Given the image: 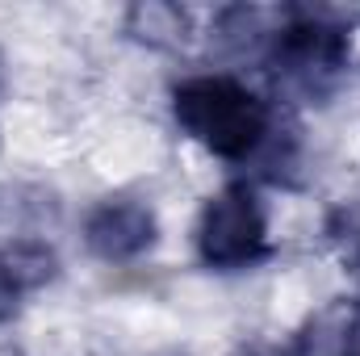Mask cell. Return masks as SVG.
<instances>
[{
    "instance_id": "1",
    "label": "cell",
    "mask_w": 360,
    "mask_h": 356,
    "mask_svg": "<svg viewBox=\"0 0 360 356\" xmlns=\"http://www.w3.org/2000/svg\"><path fill=\"white\" fill-rule=\"evenodd\" d=\"M172 117L197 147H205L210 155L226 164L260 160L276 139L269 101L252 92L243 80L222 76V72L180 80L172 89Z\"/></svg>"
},
{
    "instance_id": "2",
    "label": "cell",
    "mask_w": 360,
    "mask_h": 356,
    "mask_svg": "<svg viewBox=\"0 0 360 356\" xmlns=\"http://www.w3.org/2000/svg\"><path fill=\"white\" fill-rule=\"evenodd\" d=\"M352 59V34L323 8H289L272 34L269 63L285 89L302 92L306 101L331 96L344 80Z\"/></svg>"
},
{
    "instance_id": "3",
    "label": "cell",
    "mask_w": 360,
    "mask_h": 356,
    "mask_svg": "<svg viewBox=\"0 0 360 356\" xmlns=\"http://www.w3.org/2000/svg\"><path fill=\"white\" fill-rule=\"evenodd\" d=\"M197 260L214 272H239L269 256V214L252 184L218 189L197 214Z\"/></svg>"
},
{
    "instance_id": "4",
    "label": "cell",
    "mask_w": 360,
    "mask_h": 356,
    "mask_svg": "<svg viewBox=\"0 0 360 356\" xmlns=\"http://www.w3.org/2000/svg\"><path fill=\"white\" fill-rule=\"evenodd\" d=\"M155 239H160V218L134 193L101 197L84 218V248L101 265H130L147 256Z\"/></svg>"
},
{
    "instance_id": "5",
    "label": "cell",
    "mask_w": 360,
    "mask_h": 356,
    "mask_svg": "<svg viewBox=\"0 0 360 356\" xmlns=\"http://www.w3.org/2000/svg\"><path fill=\"white\" fill-rule=\"evenodd\" d=\"M55 276H59V256H55V248L46 239H30L25 235V239H8L0 248V285L17 302H25L30 293L46 289Z\"/></svg>"
},
{
    "instance_id": "6",
    "label": "cell",
    "mask_w": 360,
    "mask_h": 356,
    "mask_svg": "<svg viewBox=\"0 0 360 356\" xmlns=\"http://www.w3.org/2000/svg\"><path fill=\"white\" fill-rule=\"evenodd\" d=\"M289 356H360V306L335 302L319 310L297 331Z\"/></svg>"
},
{
    "instance_id": "7",
    "label": "cell",
    "mask_w": 360,
    "mask_h": 356,
    "mask_svg": "<svg viewBox=\"0 0 360 356\" xmlns=\"http://www.w3.org/2000/svg\"><path fill=\"white\" fill-rule=\"evenodd\" d=\"M276 21L256 4H231L214 17V42L235 59H269Z\"/></svg>"
},
{
    "instance_id": "8",
    "label": "cell",
    "mask_w": 360,
    "mask_h": 356,
    "mask_svg": "<svg viewBox=\"0 0 360 356\" xmlns=\"http://www.w3.org/2000/svg\"><path fill=\"white\" fill-rule=\"evenodd\" d=\"M188 8L168 4V0H143L126 13V34L139 42V46H151V51H172L188 42Z\"/></svg>"
},
{
    "instance_id": "9",
    "label": "cell",
    "mask_w": 360,
    "mask_h": 356,
    "mask_svg": "<svg viewBox=\"0 0 360 356\" xmlns=\"http://www.w3.org/2000/svg\"><path fill=\"white\" fill-rule=\"evenodd\" d=\"M352 260H356V281H360V243H356V256Z\"/></svg>"
},
{
    "instance_id": "10",
    "label": "cell",
    "mask_w": 360,
    "mask_h": 356,
    "mask_svg": "<svg viewBox=\"0 0 360 356\" xmlns=\"http://www.w3.org/2000/svg\"><path fill=\"white\" fill-rule=\"evenodd\" d=\"M0 92H4V59H0Z\"/></svg>"
}]
</instances>
